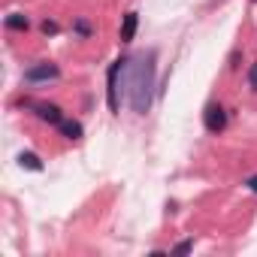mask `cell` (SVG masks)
I'll use <instances>...</instances> for the list:
<instances>
[{
  "mask_svg": "<svg viewBox=\"0 0 257 257\" xmlns=\"http://www.w3.org/2000/svg\"><path fill=\"white\" fill-rule=\"evenodd\" d=\"M131 70V82H127V103L137 115H146L152 109V91H155V52L137 55L127 61Z\"/></svg>",
  "mask_w": 257,
  "mask_h": 257,
  "instance_id": "obj_1",
  "label": "cell"
},
{
  "mask_svg": "<svg viewBox=\"0 0 257 257\" xmlns=\"http://www.w3.org/2000/svg\"><path fill=\"white\" fill-rule=\"evenodd\" d=\"M124 67H127V58H121V61H115V64L109 67V88H106V100H109V109H112V112H118V109H121V100H118V76L124 73Z\"/></svg>",
  "mask_w": 257,
  "mask_h": 257,
  "instance_id": "obj_2",
  "label": "cell"
},
{
  "mask_svg": "<svg viewBox=\"0 0 257 257\" xmlns=\"http://www.w3.org/2000/svg\"><path fill=\"white\" fill-rule=\"evenodd\" d=\"M203 124H206V131H209V134H221L224 127H227V112H224V106H218V103L206 106V112H203Z\"/></svg>",
  "mask_w": 257,
  "mask_h": 257,
  "instance_id": "obj_3",
  "label": "cell"
},
{
  "mask_svg": "<svg viewBox=\"0 0 257 257\" xmlns=\"http://www.w3.org/2000/svg\"><path fill=\"white\" fill-rule=\"evenodd\" d=\"M58 76H61V70H58V64H52V61L34 64V67L25 70V79H28V82H49V79H58Z\"/></svg>",
  "mask_w": 257,
  "mask_h": 257,
  "instance_id": "obj_4",
  "label": "cell"
},
{
  "mask_svg": "<svg viewBox=\"0 0 257 257\" xmlns=\"http://www.w3.org/2000/svg\"><path fill=\"white\" fill-rule=\"evenodd\" d=\"M28 106H31L34 115H37L40 121H46V124H55V127H58V124L64 121V112H61L55 103H28Z\"/></svg>",
  "mask_w": 257,
  "mask_h": 257,
  "instance_id": "obj_5",
  "label": "cell"
},
{
  "mask_svg": "<svg viewBox=\"0 0 257 257\" xmlns=\"http://www.w3.org/2000/svg\"><path fill=\"white\" fill-rule=\"evenodd\" d=\"M137 25H140V16L137 13H127L124 22H121V43H131L137 37Z\"/></svg>",
  "mask_w": 257,
  "mask_h": 257,
  "instance_id": "obj_6",
  "label": "cell"
},
{
  "mask_svg": "<svg viewBox=\"0 0 257 257\" xmlns=\"http://www.w3.org/2000/svg\"><path fill=\"white\" fill-rule=\"evenodd\" d=\"M58 131H61L67 140H82V124H79V121H70V118H64V121L58 124Z\"/></svg>",
  "mask_w": 257,
  "mask_h": 257,
  "instance_id": "obj_7",
  "label": "cell"
},
{
  "mask_svg": "<svg viewBox=\"0 0 257 257\" xmlns=\"http://www.w3.org/2000/svg\"><path fill=\"white\" fill-rule=\"evenodd\" d=\"M19 164H22L25 170H34V173H40V170H43V161H40L34 152H22V155H19Z\"/></svg>",
  "mask_w": 257,
  "mask_h": 257,
  "instance_id": "obj_8",
  "label": "cell"
},
{
  "mask_svg": "<svg viewBox=\"0 0 257 257\" xmlns=\"http://www.w3.org/2000/svg\"><path fill=\"white\" fill-rule=\"evenodd\" d=\"M7 28H10V31H28L31 22H28V16H19V13H16V16L7 19Z\"/></svg>",
  "mask_w": 257,
  "mask_h": 257,
  "instance_id": "obj_9",
  "label": "cell"
},
{
  "mask_svg": "<svg viewBox=\"0 0 257 257\" xmlns=\"http://www.w3.org/2000/svg\"><path fill=\"white\" fill-rule=\"evenodd\" d=\"M194 248V242L191 239H185V242H179V245H173V254H188Z\"/></svg>",
  "mask_w": 257,
  "mask_h": 257,
  "instance_id": "obj_10",
  "label": "cell"
},
{
  "mask_svg": "<svg viewBox=\"0 0 257 257\" xmlns=\"http://www.w3.org/2000/svg\"><path fill=\"white\" fill-rule=\"evenodd\" d=\"M248 85H251V91H257V64H251V70H248Z\"/></svg>",
  "mask_w": 257,
  "mask_h": 257,
  "instance_id": "obj_11",
  "label": "cell"
},
{
  "mask_svg": "<svg viewBox=\"0 0 257 257\" xmlns=\"http://www.w3.org/2000/svg\"><path fill=\"white\" fill-rule=\"evenodd\" d=\"M76 31H79V34H82V37H88V34H91V25H88V22H82V19H79V22H76Z\"/></svg>",
  "mask_w": 257,
  "mask_h": 257,
  "instance_id": "obj_12",
  "label": "cell"
},
{
  "mask_svg": "<svg viewBox=\"0 0 257 257\" xmlns=\"http://www.w3.org/2000/svg\"><path fill=\"white\" fill-rule=\"evenodd\" d=\"M43 34H58V25L46 19V22H43Z\"/></svg>",
  "mask_w": 257,
  "mask_h": 257,
  "instance_id": "obj_13",
  "label": "cell"
},
{
  "mask_svg": "<svg viewBox=\"0 0 257 257\" xmlns=\"http://www.w3.org/2000/svg\"><path fill=\"white\" fill-rule=\"evenodd\" d=\"M245 185H248V191H254V194H257V176H251V179H245Z\"/></svg>",
  "mask_w": 257,
  "mask_h": 257,
  "instance_id": "obj_14",
  "label": "cell"
}]
</instances>
